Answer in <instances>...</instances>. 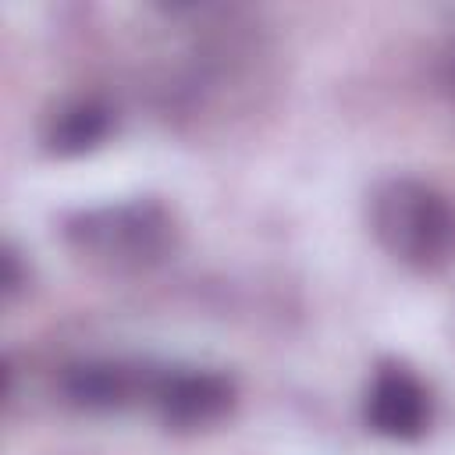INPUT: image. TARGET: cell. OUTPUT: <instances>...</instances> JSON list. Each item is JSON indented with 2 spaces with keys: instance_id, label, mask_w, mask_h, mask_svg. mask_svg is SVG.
Segmentation results:
<instances>
[{
  "instance_id": "1",
  "label": "cell",
  "mask_w": 455,
  "mask_h": 455,
  "mask_svg": "<svg viewBox=\"0 0 455 455\" xmlns=\"http://www.w3.org/2000/svg\"><path fill=\"white\" fill-rule=\"evenodd\" d=\"M60 231L78 256L114 274L153 270L178 245L174 217L156 199H124L110 206L78 210L64 220Z\"/></svg>"
},
{
  "instance_id": "2",
  "label": "cell",
  "mask_w": 455,
  "mask_h": 455,
  "mask_svg": "<svg viewBox=\"0 0 455 455\" xmlns=\"http://www.w3.org/2000/svg\"><path fill=\"white\" fill-rule=\"evenodd\" d=\"M370 231L412 270L455 263V199L416 178H387L370 192Z\"/></svg>"
},
{
  "instance_id": "3",
  "label": "cell",
  "mask_w": 455,
  "mask_h": 455,
  "mask_svg": "<svg viewBox=\"0 0 455 455\" xmlns=\"http://www.w3.org/2000/svg\"><path fill=\"white\" fill-rule=\"evenodd\" d=\"M149 402L167 427L199 430L231 412L235 384L213 370H164L153 377Z\"/></svg>"
},
{
  "instance_id": "4",
  "label": "cell",
  "mask_w": 455,
  "mask_h": 455,
  "mask_svg": "<svg viewBox=\"0 0 455 455\" xmlns=\"http://www.w3.org/2000/svg\"><path fill=\"white\" fill-rule=\"evenodd\" d=\"M366 423L391 441H416L430 427V395L405 366H380L366 391Z\"/></svg>"
},
{
  "instance_id": "5",
  "label": "cell",
  "mask_w": 455,
  "mask_h": 455,
  "mask_svg": "<svg viewBox=\"0 0 455 455\" xmlns=\"http://www.w3.org/2000/svg\"><path fill=\"white\" fill-rule=\"evenodd\" d=\"M153 377L149 370H132L124 363H107V359H92V363H75L64 370L60 377V391L64 402L85 412H114L132 405L135 398L153 391Z\"/></svg>"
},
{
  "instance_id": "6",
  "label": "cell",
  "mask_w": 455,
  "mask_h": 455,
  "mask_svg": "<svg viewBox=\"0 0 455 455\" xmlns=\"http://www.w3.org/2000/svg\"><path fill=\"white\" fill-rule=\"evenodd\" d=\"M110 128H114V117H110V110L103 103L75 100V103H64L50 117V124L43 132V142L57 156H78V153L96 149L110 135Z\"/></svg>"
},
{
  "instance_id": "7",
  "label": "cell",
  "mask_w": 455,
  "mask_h": 455,
  "mask_svg": "<svg viewBox=\"0 0 455 455\" xmlns=\"http://www.w3.org/2000/svg\"><path fill=\"white\" fill-rule=\"evenodd\" d=\"M0 284H4V299H11L25 281H28V274L21 270V259H18V249L14 245H4V256H0Z\"/></svg>"
},
{
  "instance_id": "8",
  "label": "cell",
  "mask_w": 455,
  "mask_h": 455,
  "mask_svg": "<svg viewBox=\"0 0 455 455\" xmlns=\"http://www.w3.org/2000/svg\"><path fill=\"white\" fill-rule=\"evenodd\" d=\"M444 75H448V89L455 96V43L448 46V57H444Z\"/></svg>"
}]
</instances>
